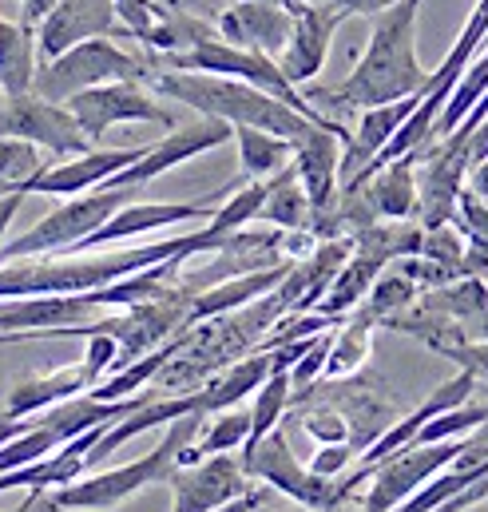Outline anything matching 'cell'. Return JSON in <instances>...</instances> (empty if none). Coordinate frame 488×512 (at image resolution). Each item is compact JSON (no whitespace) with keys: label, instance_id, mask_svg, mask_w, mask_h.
<instances>
[{"label":"cell","instance_id":"obj_1","mask_svg":"<svg viewBox=\"0 0 488 512\" xmlns=\"http://www.w3.org/2000/svg\"><path fill=\"white\" fill-rule=\"evenodd\" d=\"M425 0H397L393 8H385L369 32V44L362 60L354 64V72L338 84V88H314L306 100L322 112H338V108H381V104H397L405 96H417L429 80V72L417 60V16H421Z\"/></svg>","mask_w":488,"mask_h":512},{"label":"cell","instance_id":"obj_2","mask_svg":"<svg viewBox=\"0 0 488 512\" xmlns=\"http://www.w3.org/2000/svg\"><path fill=\"white\" fill-rule=\"evenodd\" d=\"M159 96L175 100V104H187L195 108L199 116L207 120H223L231 128H258L270 131L278 139H298L306 135L310 124L306 116H298L294 108H286L282 100L250 88L243 80H231V76H207V72H171V68H151V80H147Z\"/></svg>","mask_w":488,"mask_h":512},{"label":"cell","instance_id":"obj_3","mask_svg":"<svg viewBox=\"0 0 488 512\" xmlns=\"http://www.w3.org/2000/svg\"><path fill=\"white\" fill-rule=\"evenodd\" d=\"M203 417L207 413H187V417L171 421L167 437L151 453H143L139 461H127V465H116V469L80 477V481H72L64 489H52V497L40 501V505L48 512H108L120 509L123 501H131L147 485H167V477L179 469V453L199 437Z\"/></svg>","mask_w":488,"mask_h":512},{"label":"cell","instance_id":"obj_4","mask_svg":"<svg viewBox=\"0 0 488 512\" xmlns=\"http://www.w3.org/2000/svg\"><path fill=\"white\" fill-rule=\"evenodd\" d=\"M167 68H171V72H207V76H231V80H243V84H250V88H258V92L282 100L286 108H294L298 116H306V120L318 124V128L346 131L338 120H330L326 112H318V108H314V104H310V100L282 76L278 60L258 56V52H246V48H235V44H227L223 36H211V40L187 48V52L167 56Z\"/></svg>","mask_w":488,"mask_h":512},{"label":"cell","instance_id":"obj_5","mask_svg":"<svg viewBox=\"0 0 488 512\" xmlns=\"http://www.w3.org/2000/svg\"><path fill=\"white\" fill-rule=\"evenodd\" d=\"M139 199V187H96L88 195H76L68 203H60L56 211H48L36 227H28L24 235H16L12 243L0 247V262L12 258H36V255H68L76 251L88 235H96L120 207Z\"/></svg>","mask_w":488,"mask_h":512},{"label":"cell","instance_id":"obj_6","mask_svg":"<svg viewBox=\"0 0 488 512\" xmlns=\"http://www.w3.org/2000/svg\"><path fill=\"white\" fill-rule=\"evenodd\" d=\"M147 84L151 80V64L123 52L116 40H84L68 52H60L56 60H44L36 68L32 92L48 104H68L72 96L100 88V84Z\"/></svg>","mask_w":488,"mask_h":512},{"label":"cell","instance_id":"obj_7","mask_svg":"<svg viewBox=\"0 0 488 512\" xmlns=\"http://www.w3.org/2000/svg\"><path fill=\"white\" fill-rule=\"evenodd\" d=\"M250 481H262L266 489H278L282 497H290L298 509L306 512H338L342 501L350 497L346 481L338 477H314L286 445V437L274 429L266 433L246 457H239Z\"/></svg>","mask_w":488,"mask_h":512},{"label":"cell","instance_id":"obj_8","mask_svg":"<svg viewBox=\"0 0 488 512\" xmlns=\"http://www.w3.org/2000/svg\"><path fill=\"white\" fill-rule=\"evenodd\" d=\"M64 108L72 112V120L92 143L104 139L116 124H159V128L175 131V112L163 108L143 84H131V80L88 88V92L72 96Z\"/></svg>","mask_w":488,"mask_h":512},{"label":"cell","instance_id":"obj_9","mask_svg":"<svg viewBox=\"0 0 488 512\" xmlns=\"http://www.w3.org/2000/svg\"><path fill=\"white\" fill-rule=\"evenodd\" d=\"M28 139L36 147H44L56 159H76L92 151V139L80 131L72 120V112L64 104H48L36 92L24 96H4L0 104V139Z\"/></svg>","mask_w":488,"mask_h":512},{"label":"cell","instance_id":"obj_10","mask_svg":"<svg viewBox=\"0 0 488 512\" xmlns=\"http://www.w3.org/2000/svg\"><path fill=\"white\" fill-rule=\"evenodd\" d=\"M84 40H127L116 20V0H56L52 12L36 24V56L56 60L60 52Z\"/></svg>","mask_w":488,"mask_h":512},{"label":"cell","instance_id":"obj_11","mask_svg":"<svg viewBox=\"0 0 488 512\" xmlns=\"http://www.w3.org/2000/svg\"><path fill=\"white\" fill-rule=\"evenodd\" d=\"M167 485L175 497L171 512H219L254 489L243 461H235L231 453H215L195 465H183L167 477Z\"/></svg>","mask_w":488,"mask_h":512},{"label":"cell","instance_id":"obj_12","mask_svg":"<svg viewBox=\"0 0 488 512\" xmlns=\"http://www.w3.org/2000/svg\"><path fill=\"white\" fill-rule=\"evenodd\" d=\"M147 147H92L88 155L76 159H60L44 171H36L32 179H24L16 191L20 195H56V199H76L88 195L96 187H104L112 175H120L123 167H131Z\"/></svg>","mask_w":488,"mask_h":512},{"label":"cell","instance_id":"obj_13","mask_svg":"<svg viewBox=\"0 0 488 512\" xmlns=\"http://www.w3.org/2000/svg\"><path fill=\"white\" fill-rule=\"evenodd\" d=\"M286 4L294 12V28H290L286 52L278 56V68L294 88H302L326 68L330 40H334L338 24L346 20V12L330 8V4H318V0H286Z\"/></svg>","mask_w":488,"mask_h":512},{"label":"cell","instance_id":"obj_14","mask_svg":"<svg viewBox=\"0 0 488 512\" xmlns=\"http://www.w3.org/2000/svg\"><path fill=\"white\" fill-rule=\"evenodd\" d=\"M231 131H235L231 124L207 120V116L187 124V128L167 131L159 143H147V151L131 167H123L120 175H112L104 187H143V183L159 179L163 171H171V167H179V163H187V159H195V155H203L211 147H223L231 139Z\"/></svg>","mask_w":488,"mask_h":512},{"label":"cell","instance_id":"obj_15","mask_svg":"<svg viewBox=\"0 0 488 512\" xmlns=\"http://www.w3.org/2000/svg\"><path fill=\"white\" fill-rule=\"evenodd\" d=\"M290 28H294V12L286 0H235L215 20V32L227 44L270 56V60H278L286 52Z\"/></svg>","mask_w":488,"mask_h":512},{"label":"cell","instance_id":"obj_16","mask_svg":"<svg viewBox=\"0 0 488 512\" xmlns=\"http://www.w3.org/2000/svg\"><path fill=\"white\" fill-rule=\"evenodd\" d=\"M227 195V191H223ZM219 191L207 195V199H191V203H127L120 207L96 235H88L76 251L68 255H88L96 247H108V243H123V239H135V235H151V231H163V227H179V223H195V219H211L215 215V203L223 199Z\"/></svg>","mask_w":488,"mask_h":512},{"label":"cell","instance_id":"obj_17","mask_svg":"<svg viewBox=\"0 0 488 512\" xmlns=\"http://www.w3.org/2000/svg\"><path fill=\"white\" fill-rule=\"evenodd\" d=\"M350 143V131L310 128L290 143V167L298 171V183L310 199L314 211H330L338 199V171H342V151Z\"/></svg>","mask_w":488,"mask_h":512},{"label":"cell","instance_id":"obj_18","mask_svg":"<svg viewBox=\"0 0 488 512\" xmlns=\"http://www.w3.org/2000/svg\"><path fill=\"white\" fill-rule=\"evenodd\" d=\"M473 389H477V378L469 374V370H457L449 382H441L413 413H405L397 425H389L373 445H369L366 453L358 457V469H369V465H377V461H385V457H393V453H401V449H409L413 445V437L421 433V425H429L433 417H441V413H449V409H457V405H465L469 397H473Z\"/></svg>","mask_w":488,"mask_h":512},{"label":"cell","instance_id":"obj_19","mask_svg":"<svg viewBox=\"0 0 488 512\" xmlns=\"http://www.w3.org/2000/svg\"><path fill=\"white\" fill-rule=\"evenodd\" d=\"M187 413H203V393L195 389V393H179V397H167V401H155V397H147L139 409H131L127 417H120L116 425H108L104 429V437L92 445V453H88V469L92 465H104L116 449H123L131 437H139V433H147V429H159V425H171V421H179V417H187Z\"/></svg>","mask_w":488,"mask_h":512},{"label":"cell","instance_id":"obj_20","mask_svg":"<svg viewBox=\"0 0 488 512\" xmlns=\"http://www.w3.org/2000/svg\"><path fill=\"white\" fill-rule=\"evenodd\" d=\"M417 155H421V151L385 163L381 171L369 175L366 187H358V195L366 199L373 219L409 223V219L417 215Z\"/></svg>","mask_w":488,"mask_h":512},{"label":"cell","instance_id":"obj_21","mask_svg":"<svg viewBox=\"0 0 488 512\" xmlns=\"http://www.w3.org/2000/svg\"><path fill=\"white\" fill-rule=\"evenodd\" d=\"M92 385L96 382H92V374L84 370V362H80V366L52 370V374H40V378H24V382H16L8 389L0 417H8V421H28V417H36V413H44V409H52V405H60V401H68V397L88 393Z\"/></svg>","mask_w":488,"mask_h":512},{"label":"cell","instance_id":"obj_22","mask_svg":"<svg viewBox=\"0 0 488 512\" xmlns=\"http://www.w3.org/2000/svg\"><path fill=\"white\" fill-rule=\"evenodd\" d=\"M286 274H290V266L246 270V274H239V278H227V282H219V286L195 294L191 306H187V330H191L195 322H203V318H219V314H227V310H239V306H246V302L262 298V294L274 290Z\"/></svg>","mask_w":488,"mask_h":512},{"label":"cell","instance_id":"obj_23","mask_svg":"<svg viewBox=\"0 0 488 512\" xmlns=\"http://www.w3.org/2000/svg\"><path fill=\"white\" fill-rule=\"evenodd\" d=\"M385 266H389V262H385L381 255H373L369 247H358V243H354V251H350V258L342 262V270L334 274V282H330V290L322 294V302L314 306V314L342 318L346 310H354V306L369 294V286L377 282V274H381Z\"/></svg>","mask_w":488,"mask_h":512},{"label":"cell","instance_id":"obj_24","mask_svg":"<svg viewBox=\"0 0 488 512\" xmlns=\"http://www.w3.org/2000/svg\"><path fill=\"white\" fill-rule=\"evenodd\" d=\"M36 28L0 16V92L24 96L36 80Z\"/></svg>","mask_w":488,"mask_h":512},{"label":"cell","instance_id":"obj_25","mask_svg":"<svg viewBox=\"0 0 488 512\" xmlns=\"http://www.w3.org/2000/svg\"><path fill=\"white\" fill-rule=\"evenodd\" d=\"M258 219L270 223V227H278V231H294V235L310 227L314 207H310V199H306V191L298 183V171L290 163L278 175L266 179V199H262Z\"/></svg>","mask_w":488,"mask_h":512},{"label":"cell","instance_id":"obj_26","mask_svg":"<svg viewBox=\"0 0 488 512\" xmlns=\"http://www.w3.org/2000/svg\"><path fill=\"white\" fill-rule=\"evenodd\" d=\"M274 370V354L262 350V354H250L243 362H235L227 374H219L211 385H203V413H223V409H235L243 397H250L258 385L266 382V374Z\"/></svg>","mask_w":488,"mask_h":512},{"label":"cell","instance_id":"obj_27","mask_svg":"<svg viewBox=\"0 0 488 512\" xmlns=\"http://www.w3.org/2000/svg\"><path fill=\"white\" fill-rule=\"evenodd\" d=\"M183 346H187V334H179V338L163 342L159 350H147L143 358H135V362H127L123 370H116L108 382L92 385V389H88V397H96V401H123V397H135V393H139V385H147L155 374H163V370L171 366V358H175Z\"/></svg>","mask_w":488,"mask_h":512},{"label":"cell","instance_id":"obj_28","mask_svg":"<svg viewBox=\"0 0 488 512\" xmlns=\"http://www.w3.org/2000/svg\"><path fill=\"white\" fill-rule=\"evenodd\" d=\"M290 397H294V389H290V366H278V362H274V370L266 374V382L254 389V405H250V437H246V445H243V457L266 437V433L278 429V421H282Z\"/></svg>","mask_w":488,"mask_h":512},{"label":"cell","instance_id":"obj_29","mask_svg":"<svg viewBox=\"0 0 488 512\" xmlns=\"http://www.w3.org/2000/svg\"><path fill=\"white\" fill-rule=\"evenodd\" d=\"M231 139L239 143V167H243L246 183L250 179H270L290 163V139H278V135L258 128H235Z\"/></svg>","mask_w":488,"mask_h":512},{"label":"cell","instance_id":"obj_30","mask_svg":"<svg viewBox=\"0 0 488 512\" xmlns=\"http://www.w3.org/2000/svg\"><path fill=\"white\" fill-rule=\"evenodd\" d=\"M246 437H250V409H223V413H215V421L207 429H199V441H191L179 453V469L195 465L203 457H215V453H231V449L246 445Z\"/></svg>","mask_w":488,"mask_h":512},{"label":"cell","instance_id":"obj_31","mask_svg":"<svg viewBox=\"0 0 488 512\" xmlns=\"http://www.w3.org/2000/svg\"><path fill=\"white\" fill-rule=\"evenodd\" d=\"M485 92H488V44H485V52L465 68V76L457 80L449 104L441 108V116H437V139H445V135H453V131L461 128L465 116L485 100Z\"/></svg>","mask_w":488,"mask_h":512},{"label":"cell","instance_id":"obj_32","mask_svg":"<svg viewBox=\"0 0 488 512\" xmlns=\"http://www.w3.org/2000/svg\"><path fill=\"white\" fill-rule=\"evenodd\" d=\"M369 322L366 314H358L354 322L342 326V334H334L330 342V358H326V378H350L362 370V362L369 358Z\"/></svg>","mask_w":488,"mask_h":512},{"label":"cell","instance_id":"obj_33","mask_svg":"<svg viewBox=\"0 0 488 512\" xmlns=\"http://www.w3.org/2000/svg\"><path fill=\"white\" fill-rule=\"evenodd\" d=\"M369 310L366 318L369 322H385V318H393V314H401V310H409L413 302H417V282H409L397 266L393 270H381L377 274V282L369 286Z\"/></svg>","mask_w":488,"mask_h":512},{"label":"cell","instance_id":"obj_34","mask_svg":"<svg viewBox=\"0 0 488 512\" xmlns=\"http://www.w3.org/2000/svg\"><path fill=\"white\" fill-rule=\"evenodd\" d=\"M488 421V405H457L441 417H433L429 425H421V433L413 437V445H437V441H457L461 433H473Z\"/></svg>","mask_w":488,"mask_h":512},{"label":"cell","instance_id":"obj_35","mask_svg":"<svg viewBox=\"0 0 488 512\" xmlns=\"http://www.w3.org/2000/svg\"><path fill=\"white\" fill-rule=\"evenodd\" d=\"M48 163L40 159V147L36 143H28V139H0V179L4 183H12V187H20L24 179H32L36 171H44Z\"/></svg>","mask_w":488,"mask_h":512},{"label":"cell","instance_id":"obj_36","mask_svg":"<svg viewBox=\"0 0 488 512\" xmlns=\"http://www.w3.org/2000/svg\"><path fill=\"white\" fill-rule=\"evenodd\" d=\"M453 227L461 231V239H465L473 251H481V255L488 258V203L485 199H477L469 187H465L461 199H457Z\"/></svg>","mask_w":488,"mask_h":512},{"label":"cell","instance_id":"obj_37","mask_svg":"<svg viewBox=\"0 0 488 512\" xmlns=\"http://www.w3.org/2000/svg\"><path fill=\"white\" fill-rule=\"evenodd\" d=\"M330 342H334V334H318L314 342H310V350L290 366V389L294 393H302V389H310V385L318 382L322 374H326V358H330Z\"/></svg>","mask_w":488,"mask_h":512},{"label":"cell","instance_id":"obj_38","mask_svg":"<svg viewBox=\"0 0 488 512\" xmlns=\"http://www.w3.org/2000/svg\"><path fill=\"white\" fill-rule=\"evenodd\" d=\"M302 429L318 445H350V421H346V413H334V409L302 413Z\"/></svg>","mask_w":488,"mask_h":512},{"label":"cell","instance_id":"obj_39","mask_svg":"<svg viewBox=\"0 0 488 512\" xmlns=\"http://www.w3.org/2000/svg\"><path fill=\"white\" fill-rule=\"evenodd\" d=\"M116 362H120V342L112 334H92L88 350H84V370L92 374V382H100L108 370H116Z\"/></svg>","mask_w":488,"mask_h":512},{"label":"cell","instance_id":"obj_40","mask_svg":"<svg viewBox=\"0 0 488 512\" xmlns=\"http://www.w3.org/2000/svg\"><path fill=\"white\" fill-rule=\"evenodd\" d=\"M350 461H354V445H322L306 469H310L314 477H338Z\"/></svg>","mask_w":488,"mask_h":512},{"label":"cell","instance_id":"obj_41","mask_svg":"<svg viewBox=\"0 0 488 512\" xmlns=\"http://www.w3.org/2000/svg\"><path fill=\"white\" fill-rule=\"evenodd\" d=\"M449 362H457L473 378H488V342H465V346H457L449 354Z\"/></svg>","mask_w":488,"mask_h":512},{"label":"cell","instance_id":"obj_42","mask_svg":"<svg viewBox=\"0 0 488 512\" xmlns=\"http://www.w3.org/2000/svg\"><path fill=\"white\" fill-rule=\"evenodd\" d=\"M159 8H167V12H179V16H199V20H219V12L227 8L223 0H155Z\"/></svg>","mask_w":488,"mask_h":512},{"label":"cell","instance_id":"obj_43","mask_svg":"<svg viewBox=\"0 0 488 512\" xmlns=\"http://www.w3.org/2000/svg\"><path fill=\"white\" fill-rule=\"evenodd\" d=\"M481 501H488V473H481L469 489H461L453 501H445V505H437L433 512H469V509H477Z\"/></svg>","mask_w":488,"mask_h":512},{"label":"cell","instance_id":"obj_44","mask_svg":"<svg viewBox=\"0 0 488 512\" xmlns=\"http://www.w3.org/2000/svg\"><path fill=\"white\" fill-rule=\"evenodd\" d=\"M318 4H330L346 16H381L385 8H393L397 0H318Z\"/></svg>","mask_w":488,"mask_h":512},{"label":"cell","instance_id":"obj_45","mask_svg":"<svg viewBox=\"0 0 488 512\" xmlns=\"http://www.w3.org/2000/svg\"><path fill=\"white\" fill-rule=\"evenodd\" d=\"M52 4H56V0H20V12H24V16H20V24H28V28H32V24H40V20L52 12Z\"/></svg>","mask_w":488,"mask_h":512},{"label":"cell","instance_id":"obj_46","mask_svg":"<svg viewBox=\"0 0 488 512\" xmlns=\"http://www.w3.org/2000/svg\"><path fill=\"white\" fill-rule=\"evenodd\" d=\"M28 195H20V191H12V195H0V239H4V231L12 227V219H16V211H20V203H24Z\"/></svg>","mask_w":488,"mask_h":512},{"label":"cell","instance_id":"obj_47","mask_svg":"<svg viewBox=\"0 0 488 512\" xmlns=\"http://www.w3.org/2000/svg\"><path fill=\"white\" fill-rule=\"evenodd\" d=\"M465 187L477 195V199H485L488 203V159H481L473 171H469V179H465Z\"/></svg>","mask_w":488,"mask_h":512},{"label":"cell","instance_id":"obj_48","mask_svg":"<svg viewBox=\"0 0 488 512\" xmlns=\"http://www.w3.org/2000/svg\"><path fill=\"white\" fill-rule=\"evenodd\" d=\"M266 501V489H250L246 497H239V501H231L227 509H219V512H254L258 505Z\"/></svg>","mask_w":488,"mask_h":512},{"label":"cell","instance_id":"obj_49","mask_svg":"<svg viewBox=\"0 0 488 512\" xmlns=\"http://www.w3.org/2000/svg\"><path fill=\"white\" fill-rule=\"evenodd\" d=\"M36 509H40V493H28V501H20L12 512H36Z\"/></svg>","mask_w":488,"mask_h":512},{"label":"cell","instance_id":"obj_50","mask_svg":"<svg viewBox=\"0 0 488 512\" xmlns=\"http://www.w3.org/2000/svg\"><path fill=\"white\" fill-rule=\"evenodd\" d=\"M12 191H16V187H12V183H4V179H0V195H12Z\"/></svg>","mask_w":488,"mask_h":512},{"label":"cell","instance_id":"obj_51","mask_svg":"<svg viewBox=\"0 0 488 512\" xmlns=\"http://www.w3.org/2000/svg\"><path fill=\"white\" fill-rule=\"evenodd\" d=\"M278 512H306V509H278Z\"/></svg>","mask_w":488,"mask_h":512},{"label":"cell","instance_id":"obj_52","mask_svg":"<svg viewBox=\"0 0 488 512\" xmlns=\"http://www.w3.org/2000/svg\"><path fill=\"white\" fill-rule=\"evenodd\" d=\"M485 282H488V274H485Z\"/></svg>","mask_w":488,"mask_h":512}]
</instances>
